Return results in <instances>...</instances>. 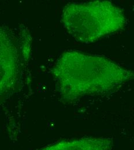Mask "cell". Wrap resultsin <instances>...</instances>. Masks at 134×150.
<instances>
[{"instance_id": "1", "label": "cell", "mask_w": 134, "mask_h": 150, "mask_svg": "<svg viewBox=\"0 0 134 150\" xmlns=\"http://www.w3.org/2000/svg\"><path fill=\"white\" fill-rule=\"evenodd\" d=\"M53 72L60 96L67 102L108 93L134 77L133 72L109 58L78 51L62 54Z\"/></svg>"}, {"instance_id": "2", "label": "cell", "mask_w": 134, "mask_h": 150, "mask_svg": "<svg viewBox=\"0 0 134 150\" xmlns=\"http://www.w3.org/2000/svg\"><path fill=\"white\" fill-rule=\"evenodd\" d=\"M61 21L67 32L83 43L117 32L127 23L123 10L109 1L68 4L63 9Z\"/></svg>"}, {"instance_id": "4", "label": "cell", "mask_w": 134, "mask_h": 150, "mask_svg": "<svg viewBox=\"0 0 134 150\" xmlns=\"http://www.w3.org/2000/svg\"><path fill=\"white\" fill-rule=\"evenodd\" d=\"M113 147L112 137H84L62 140L40 150H111Z\"/></svg>"}, {"instance_id": "3", "label": "cell", "mask_w": 134, "mask_h": 150, "mask_svg": "<svg viewBox=\"0 0 134 150\" xmlns=\"http://www.w3.org/2000/svg\"><path fill=\"white\" fill-rule=\"evenodd\" d=\"M17 72L16 48L9 34L0 29V96L13 86Z\"/></svg>"}]
</instances>
